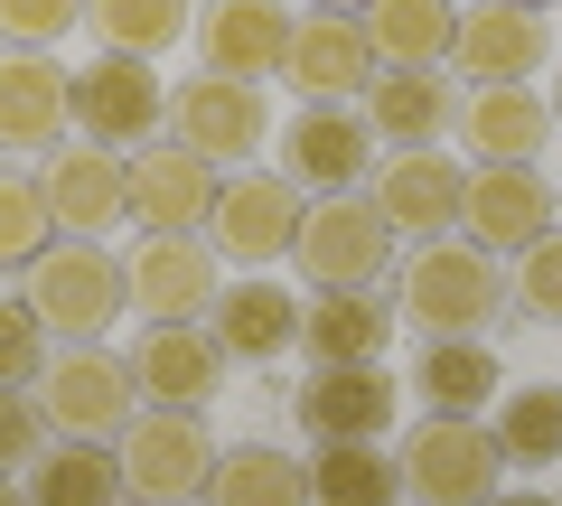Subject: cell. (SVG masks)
<instances>
[{"instance_id": "6da1fadb", "label": "cell", "mask_w": 562, "mask_h": 506, "mask_svg": "<svg viewBox=\"0 0 562 506\" xmlns=\"http://www.w3.org/2000/svg\"><path fill=\"white\" fill-rule=\"evenodd\" d=\"M394 301H403V319H413L422 338H479L506 310V272H497V254H479L469 235H441V244H422L413 263H403Z\"/></svg>"}, {"instance_id": "7a4b0ae2", "label": "cell", "mask_w": 562, "mask_h": 506, "mask_svg": "<svg viewBox=\"0 0 562 506\" xmlns=\"http://www.w3.org/2000/svg\"><path fill=\"white\" fill-rule=\"evenodd\" d=\"M20 301L38 310V328H57L66 347H94L103 328L132 310V291H122V254H103L94 235H57L38 263H29Z\"/></svg>"}, {"instance_id": "3957f363", "label": "cell", "mask_w": 562, "mask_h": 506, "mask_svg": "<svg viewBox=\"0 0 562 506\" xmlns=\"http://www.w3.org/2000/svg\"><path fill=\"white\" fill-rule=\"evenodd\" d=\"M403 469V497L413 506H487L506 479L497 441H487L479 413H431V423H413V441L394 450Z\"/></svg>"}, {"instance_id": "277c9868", "label": "cell", "mask_w": 562, "mask_h": 506, "mask_svg": "<svg viewBox=\"0 0 562 506\" xmlns=\"http://www.w3.org/2000/svg\"><path fill=\"white\" fill-rule=\"evenodd\" d=\"M113 460H122V487L150 506H188L206 487V469H216V441H206V413H132V423L113 431Z\"/></svg>"}, {"instance_id": "5b68a950", "label": "cell", "mask_w": 562, "mask_h": 506, "mask_svg": "<svg viewBox=\"0 0 562 506\" xmlns=\"http://www.w3.org/2000/svg\"><path fill=\"white\" fill-rule=\"evenodd\" d=\"M291 254H301L310 291H357V282H375V272H384L394 225L375 216V198H366V188H338V198H310V206H301Z\"/></svg>"}, {"instance_id": "8992f818", "label": "cell", "mask_w": 562, "mask_h": 506, "mask_svg": "<svg viewBox=\"0 0 562 506\" xmlns=\"http://www.w3.org/2000/svg\"><path fill=\"white\" fill-rule=\"evenodd\" d=\"M29 394H38L47 431H66V441H113V431L140 413L132 366H122V357H103V347H66V357H47Z\"/></svg>"}, {"instance_id": "52a82bcc", "label": "cell", "mask_w": 562, "mask_h": 506, "mask_svg": "<svg viewBox=\"0 0 562 506\" xmlns=\"http://www.w3.org/2000/svg\"><path fill=\"white\" fill-rule=\"evenodd\" d=\"M122 366H132V394L160 413H206L225 385V347L206 338V319H150Z\"/></svg>"}, {"instance_id": "ba28073f", "label": "cell", "mask_w": 562, "mask_h": 506, "mask_svg": "<svg viewBox=\"0 0 562 506\" xmlns=\"http://www.w3.org/2000/svg\"><path fill=\"white\" fill-rule=\"evenodd\" d=\"M281 179L319 188V198L366 188V179H375V132H366V113H357V103H301L291 132H281Z\"/></svg>"}, {"instance_id": "9c48e42d", "label": "cell", "mask_w": 562, "mask_h": 506, "mask_svg": "<svg viewBox=\"0 0 562 506\" xmlns=\"http://www.w3.org/2000/svg\"><path fill=\"white\" fill-rule=\"evenodd\" d=\"M38 188H47L57 235H94L103 244L122 216H132V160L103 150V142H57V150H47V169H38Z\"/></svg>"}, {"instance_id": "30bf717a", "label": "cell", "mask_w": 562, "mask_h": 506, "mask_svg": "<svg viewBox=\"0 0 562 506\" xmlns=\"http://www.w3.org/2000/svg\"><path fill=\"white\" fill-rule=\"evenodd\" d=\"M169 113L160 76H150V57H113L103 47L94 66H76V132L103 150H150V122Z\"/></svg>"}, {"instance_id": "8fae6325", "label": "cell", "mask_w": 562, "mask_h": 506, "mask_svg": "<svg viewBox=\"0 0 562 506\" xmlns=\"http://www.w3.org/2000/svg\"><path fill=\"white\" fill-rule=\"evenodd\" d=\"M281 85H291L301 103H357L366 85H375V38H366V20H347V10H310V20H291Z\"/></svg>"}, {"instance_id": "7c38bea8", "label": "cell", "mask_w": 562, "mask_h": 506, "mask_svg": "<svg viewBox=\"0 0 562 506\" xmlns=\"http://www.w3.org/2000/svg\"><path fill=\"white\" fill-rule=\"evenodd\" d=\"M460 188H469V169H450V150H394L366 198L394 225V244H441V235H460Z\"/></svg>"}, {"instance_id": "4fadbf2b", "label": "cell", "mask_w": 562, "mask_h": 506, "mask_svg": "<svg viewBox=\"0 0 562 506\" xmlns=\"http://www.w3.org/2000/svg\"><path fill=\"white\" fill-rule=\"evenodd\" d=\"M169 122H179V150H198L206 169H235L262 150V132H272V113H262V85H235V76H188L179 94H169Z\"/></svg>"}, {"instance_id": "5bb4252c", "label": "cell", "mask_w": 562, "mask_h": 506, "mask_svg": "<svg viewBox=\"0 0 562 506\" xmlns=\"http://www.w3.org/2000/svg\"><path fill=\"white\" fill-rule=\"evenodd\" d=\"M140 319H206L216 310V244L206 235H140L132 263H122Z\"/></svg>"}, {"instance_id": "9a60e30c", "label": "cell", "mask_w": 562, "mask_h": 506, "mask_svg": "<svg viewBox=\"0 0 562 506\" xmlns=\"http://www.w3.org/2000/svg\"><path fill=\"white\" fill-rule=\"evenodd\" d=\"M366 132L394 150H441L450 122H460V94H450V66H375V85L357 94Z\"/></svg>"}, {"instance_id": "2e32d148", "label": "cell", "mask_w": 562, "mask_h": 506, "mask_svg": "<svg viewBox=\"0 0 562 506\" xmlns=\"http://www.w3.org/2000/svg\"><path fill=\"white\" fill-rule=\"evenodd\" d=\"M198 38V76H235V85H272L281 57H291V10L281 0H216L206 20H188Z\"/></svg>"}, {"instance_id": "e0dca14e", "label": "cell", "mask_w": 562, "mask_h": 506, "mask_svg": "<svg viewBox=\"0 0 562 506\" xmlns=\"http://www.w3.org/2000/svg\"><path fill=\"white\" fill-rule=\"evenodd\" d=\"M301 235V188L281 179H216V206H206V244L235 254V263H281Z\"/></svg>"}, {"instance_id": "ac0fdd59", "label": "cell", "mask_w": 562, "mask_h": 506, "mask_svg": "<svg viewBox=\"0 0 562 506\" xmlns=\"http://www.w3.org/2000/svg\"><path fill=\"white\" fill-rule=\"evenodd\" d=\"M76 122V76L57 47H10L0 57V150H57Z\"/></svg>"}, {"instance_id": "d6986e66", "label": "cell", "mask_w": 562, "mask_h": 506, "mask_svg": "<svg viewBox=\"0 0 562 506\" xmlns=\"http://www.w3.org/2000/svg\"><path fill=\"white\" fill-rule=\"evenodd\" d=\"M553 216L562 206L535 169H469V188H460V235L479 254H525L535 235H553Z\"/></svg>"}, {"instance_id": "ffe728a7", "label": "cell", "mask_w": 562, "mask_h": 506, "mask_svg": "<svg viewBox=\"0 0 562 506\" xmlns=\"http://www.w3.org/2000/svg\"><path fill=\"white\" fill-rule=\"evenodd\" d=\"M543 57H553V29H543L535 10H516V0H479V10H460L450 66H460L469 85H535Z\"/></svg>"}, {"instance_id": "44dd1931", "label": "cell", "mask_w": 562, "mask_h": 506, "mask_svg": "<svg viewBox=\"0 0 562 506\" xmlns=\"http://www.w3.org/2000/svg\"><path fill=\"white\" fill-rule=\"evenodd\" d=\"M206 338L225 347V366H272L301 347V291L281 282H216V310H206Z\"/></svg>"}, {"instance_id": "7402d4cb", "label": "cell", "mask_w": 562, "mask_h": 506, "mask_svg": "<svg viewBox=\"0 0 562 506\" xmlns=\"http://www.w3.org/2000/svg\"><path fill=\"white\" fill-rule=\"evenodd\" d=\"M460 142L479 169H535V150L553 142V103H535V85H479L460 94Z\"/></svg>"}, {"instance_id": "603a6c76", "label": "cell", "mask_w": 562, "mask_h": 506, "mask_svg": "<svg viewBox=\"0 0 562 506\" xmlns=\"http://www.w3.org/2000/svg\"><path fill=\"white\" fill-rule=\"evenodd\" d=\"M206 206H216V169L179 142H150L132 160V216L140 235H206Z\"/></svg>"}, {"instance_id": "cb8c5ba5", "label": "cell", "mask_w": 562, "mask_h": 506, "mask_svg": "<svg viewBox=\"0 0 562 506\" xmlns=\"http://www.w3.org/2000/svg\"><path fill=\"white\" fill-rule=\"evenodd\" d=\"M394 375L375 366H310V385H301V423L319 431V441H384V423H394Z\"/></svg>"}, {"instance_id": "d4e9b609", "label": "cell", "mask_w": 562, "mask_h": 506, "mask_svg": "<svg viewBox=\"0 0 562 506\" xmlns=\"http://www.w3.org/2000/svg\"><path fill=\"white\" fill-rule=\"evenodd\" d=\"M384 338H394V301H384L375 282H357V291H310V301H301V347H310V366H375Z\"/></svg>"}, {"instance_id": "484cf974", "label": "cell", "mask_w": 562, "mask_h": 506, "mask_svg": "<svg viewBox=\"0 0 562 506\" xmlns=\"http://www.w3.org/2000/svg\"><path fill=\"white\" fill-rule=\"evenodd\" d=\"M132 487H122V460L113 441H47L38 460H29V506H122Z\"/></svg>"}, {"instance_id": "4316f807", "label": "cell", "mask_w": 562, "mask_h": 506, "mask_svg": "<svg viewBox=\"0 0 562 506\" xmlns=\"http://www.w3.org/2000/svg\"><path fill=\"white\" fill-rule=\"evenodd\" d=\"M198 497L206 506H310V469L272 441H235V450H216Z\"/></svg>"}, {"instance_id": "83f0119b", "label": "cell", "mask_w": 562, "mask_h": 506, "mask_svg": "<svg viewBox=\"0 0 562 506\" xmlns=\"http://www.w3.org/2000/svg\"><path fill=\"white\" fill-rule=\"evenodd\" d=\"M357 20L375 38V66H450V38H460L450 0H366Z\"/></svg>"}, {"instance_id": "f1b7e54d", "label": "cell", "mask_w": 562, "mask_h": 506, "mask_svg": "<svg viewBox=\"0 0 562 506\" xmlns=\"http://www.w3.org/2000/svg\"><path fill=\"white\" fill-rule=\"evenodd\" d=\"M413 394H422L431 413H479V404H497V347H487V338H422Z\"/></svg>"}, {"instance_id": "f546056e", "label": "cell", "mask_w": 562, "mask_h": 506, "mask_svg": "<svg viewBox=\"0 0 562 506\" xmlns=\"http://www.w3.org/2000/svg\"><path fill=\"white\" fill-rule=\"evenodd\" d=\"M310 506H403V469L384 441H319L310 460Z\"/></svg>"}, {"instance_id": "4dcf8cb0", "label": "cell", "mask_w": 562, "mask_h": 506, "mask_svg": "<svg viewBox=\"0 0 562 506\" xmlns=\"http://www.w3.org/2000/svg\"><path fill=\"white\" fill-rule=\"evenodd\" d=\"M506 469H553L562 460V385H525V394H497V423H487Z\"/></svg>"}, {"instance_id": "1f68e13d", "label": "cell", "mask_w": 562, "mask_h": 506, "mask_svg": "<svg viewBox=\"0 0 562 506\" xmlns=\"http://www.w3.org/2000/svg\"><path fill=\"white\" fill-rule=\"evenodd\" d=\"M85 29L113 57H160L188 38V0H85Z\"/></svg>"}, {"instance_id": "d6a6232c", "label": "cell", "mask_w": 562, "mask_h": 506, "mask_svg": "<svg viewBox=\"0 0 562 506\" xmlns=\"http://www.w3.org/2000/svg\"><path fill=\"white\" fill-rule=\"evenodd\" d=\"M47 244H57L47 188H38V179H10V169H0V272H29Z\"/></svg>"}, {"instance_id": "836d02e7", "label": "cell", "mask_w": 562, "mask_h": 506, "mask_svg": "<svg viewBox=\"0 0 562 506\" xmlns=\"http://www.w3.org/2000/svg\"><path fill=\"white\" fill-rule=\"evenodd\" d=\"M38 366H47V328H38V310L0 291V385H38Z\"/></svg>"}, {"instance_id": "e575fe53", "label": "cell", "mask_w": 562, "mask_h": 506, "mask_svg": "<svg viewBox=\"0 0 562 506\" xmlns=\"http://www.w3.org/2000/svg\"><path fill=\"white\" fill-rule=\"evenodd\" d=\"M76 20H85V0H0V38L10 47H57V38H76Z\"/></svg>"}, {"instance_id": "d590c367", "label": "cell", "mask_w": 562, "mask_h": 506, "mask_svg": "<svg viewBox=\"0 0 562 506\" xmlns=\"http://www.w3.org/2000/svg\"><path fill=\"white\" fill-rule=\"evenodd\" d=\"M516 301L535 310V319H562V225L516 254Z\"/></svg>"}, {"instance_id": "8d00e7d4", "label": "cell", "mask_w": 562, "mask_h": 506, "mask_svg": "<svg viewBox=\"0 0 562 506\" xmlns=\"http://www.w3.org/2000/svg\"><path fill=\"white\" fill-rule=\"evenodd\" d=\"M38 450H47V413H38V394H29V385H0V469L20 479Z\"/></svg>"}, {"instance_id": "74e56055", "label": "cell", "mask_w": 562, "mask_h": 506, "mask_svg": "<svg viewBox=\"0 0 562 506\" xmlns=\"http://www.w3.org/2000/svg\"><path fill=\"white\" fill-rule=\"evenodd\" d=\"M487 506H553V497H543V487H516V497H506V487H497Z\"/></svg>"}, {"instance_id": "f35d334b", "label": "cell", "mask_w": 562, "mask_h": 506, "mask_svg": "<svg viewBox=\"0 0 562 506\" xmlns=\"http://www.w3.org/2000/svg\"><path fill=\"white\" fill-rule=\"evenodd\" d=\"M0 506H29V487H10V469H0Z\"/></svg>"}, {"instance_id": "ab89813d", "label": "cell", "mask_w": 562, "mask_h": 506, "mask_svg": "<svg viewBox=\"0 0 562 506\" xmlns=\"http://www.w3.org/2000/svg\"><path fill=\"white\" fill-rule=\"evenodd\" d=\"M310 10H347V20H357V10H366V0H310Z\"/></svg>"}, {"instance_id": "60d3db41", "label": "cell", "mask_w": 562, "mask_h": 506, "mask_svg": "<svg viewBox=\"0 0 562 506\" xmlns=\"http://www.w3.org/2000/svg\"><path fill=\"white\" fill-rule=\"evenodd\" d=\"M553 132H562V76H553Z\"/></svg>"}, {"instance_id": "b9f144b4", "label": "cell", "mask_w": 562, "mask_h": 506, "mask_svg": "<svg viewBox=\"0 0 562 506\" xmlns=\"http://www.w3.org/2000/svg\"><path fill=\"white\" fill-rule=\"evenodd\" d=\"M516 10H535V20H543V10H553V0H516Z\"/></svg>"}]
</instances>
